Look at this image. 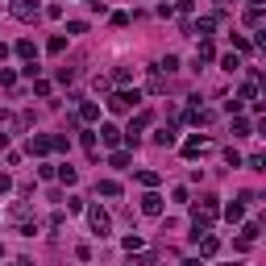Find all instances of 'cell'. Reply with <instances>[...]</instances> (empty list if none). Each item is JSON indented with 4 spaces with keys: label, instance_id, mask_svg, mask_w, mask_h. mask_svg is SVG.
<instances>
[{
    "label": "cell",
    "instance_id": "cell-26",
    "mask_svg": "<svg viewBox=\"0 0 266 266\" xmlns=\"http://www.w3.org/2000/svg\"><path fill=\"white\" fill-rule=\"evenodd\" d=\"M66 146H71V138H66V133H54V138H50V150H66Z\"/></svg>",
    "mask_w": 266,
    "mask_h": 266
},
{
    "label": "cell",
    "instance_id": "cell-20",
    "mask_svg": "<svg viewBox=\"0 0 266 266\" xmlns=\"http://www.w3.org/2000/svg\"><path fill=\"white\" fill-rule=\"evenodd\" d=\"M138 183L142 187H158V171H138Z\"/></svg>",
    "mask_w": 266,
    "mask_h": 266
},
{
    "label": "cell",
    "instance_id": "cell-10",
    "mask_svg": "<svg viewBox=\"0 0 266 266\" xmlns=\"http://www.w3.org/2000/svg\"><path fill=\"white\" fill-rule=\"evenodd\" d=\"M13 50H17V54H21V58H25V62H38V46H33V42H29V38H21V42H17V46H13Z\"/></svg>",
    "mask_w": 266,
    "mask_h": 266
},
{
    "label": "cell",
    "instance_id": "cell-15",
    "mask_svg": "<svg viewBox=\"0 0 266 266\" xmlns=\"http://www.w3.org/2000/svg\"><path fill=\"white\" fill-rule=\"evenodd\" d=\"M212 58H216V50H212V42L204 38V42L195 46V62H212Z\"/></svg>",
    "mask_w": 266,
    "mask_h": 266
},
{
    "label": "cell",
    "instance_id": "cell-37",
    "mask_svg": "<svg viewBox=\"0 0 266 266\" xmlns=\"http://www.w3.org/2000/svg\"><path fill=\"white\" fill-rule=\"evenodd\" d=\"M5 58H9V46H5V42H0V62H5Z\"/></svg>",
    "mask_w": 266,
    "mask_h": 266
},
{
    "label": "cell",
    "instance_id": "cell-6",
    "mask_svg": "<svg viewBox=\"0 0 266 266\" xmlns=\"http://www.w3.org/2000/svg\"><path fill=\"white\" fill-rule=\"evenodd\" d=\"M142 212H146V216H162V195H158V191H146V195H142Z\"/></svg>",
    "mask_w": 266,
    "mask_h": 266
},
{
    "label": "cell",
    "instance_id": "cell-9",
    "mask_svg": "<svg viewBox=\"0 0 266 266\" xmlns=\"http://www.w3.org/2000/svg\"><path fill=\"white\" fill-rule=\"evenodd\" d=\"M29 154H50V138H46V133H33V138H29Z\"/></svg>",
    "mask_w": 266,
    "mask_h": 266
},
{
    "label": "cell",
    "instance_id": "cell-25",
    "mask_svg": "<svg viewBox=\"0 0 266 266\" xmlns=\"http://www.w3.org/2000/svg\"><path fill=\"white\" fill-rule=\"evenodd\" d=\"M142 246H146V241H142V237H138V233H129V237H125V250H129V254H138V250H142Z\"/></svg>",
    "mask_w": 266,
    "mask_h": 266
},
{
    "label": "cell",
    "instance_id": "cell-13",
    "mask_svg": "<svg viewBox=\"0 0 266 266\" xmlns=\"http://www.w3.org/2000/svg\"><path fill=\"white\" fill-rule=\"evenodd\" d=\"M204 150H208V142H204V138H187V142H183V154H187V158L204 154Z\"/></svg>",
    "mask_w": 266,
    "mask_h": 266
},
{
    "label": "cell",
    "instance_id": "cell-41",
    "mask_svg": "<svg viewBox=\"0 0 266 266\" xmlns=\"http://www.w3.org/2000/svg\"><path fill=\"white\" fill-rule=\"evenodd\" d=\"M0 254H5V241H0Z\"/></svg>",
    "mask_w": 266,
    "mask_h": 266
},
{
    "label": "cell",
    "instance_id": "cell-16",
    "mask_svg": "<svg viewBox=\"0 0 266 266\" xmlns=\"http://www.w3.org/2000/svg\"><path fill=\"white\" fill-rule=\"evenodd\" d=\"M191 29H195V33H199V38H208V33H212V29H216V17H199V21H195V25H191Z\"/></svg>",
    "mask_w": 266,
    "mask_h": 266
},
{
    "label": "cell",
    "instance_id": "cell-40",
    "mask_svg": "<svg viewBox=\"0 0 266 266\" xmlns=\"http://www.w3.org/2000/svg\"><path fill=\"white\" fill-rule=\"evenodd\" d=\"M246 5H250V9H258V5H262V0H246Z\"/></svg>",
    "mask_w": 266,
    "mask_h": 266
},
{
    "label": "cell",
    "instance_id": "cell-23",
    "mask_svg": "<svg viewBox=\"0 0 266 266\" xmlns=\"http://www.w3.org/2000/svg\"><path fill=\"white\" fill-rule=\"evenodd\" d=\"M237 100H258V83H241V92H237Z\"/></svg>",
    "mask_w": 266,
    "mask_h": 266
},
{
    "label": "cell",
    "instance_id": "cell-29",
    "mask_svg": "<svg viewBox=\"0 0 266 266\" xmlns=\"http://www.w3.org/2000/svg\"><path fill=\"white\" fill-rule=\"evenodd\" d=\"M13 83H17V75L9 71V66H0V87H13Z\"/></svg>",
    "mask_w": 266,
    "mask_h": 266
},
{
    "label": "cell",
    "instance_id": "cell-36",
    "mask_svg": "<svg viewBox=\"0 0 266 266\" xmlns=\"http://www.w3.org/2000/svg\"><path fill=\"white\" fill-rule=\"evenodd\" d=\"M179 266H204V258H183Z\"/></svg>",
    "mask_w": 266,
    "mask_h": 266
},
{
    "label": "cell",
    "instance_id": "cell-2",
    "mask_svg": "<svg viewBox=\"0 0 266 266\" xmlns=\"http://www.w3.org/2000/svg\"><path fill=\"white\" fill-rule=\"evenodd\" d=\"M138 104H142V92H138V87H133V92H113V96H108V108H113V113H133Z\"/></svg>",
    "mask_w": 266,
    "mask_h": 266
},
{
    "label": "cell",
    "instance_id": "cell-18",
    "mask_svg": "<svg viewBox=\"0 0 266 266\" xmlns=\"http://www.w3.org/2000/svg\"><path fill=\"white\" fill-rule=\"evenodd\" d=\"M100 195H121V183L117 179H100Z\"/></svg>",
    "mask_w": 266,
    "mask_h": 266
},
{
    "label": "cell",
    "instance_id": "cell-33",
    "mask_svg": "<svg viewBox=\"0 0 266 266\" xmlns=\"http://www.w3.org/2000/svg\"><path fill=\"white\" fill-rule=\"evenodd\" d=\"M258 21H262V5L258 9H246V25H258Z\"/></svg>",
    "mask_w": 266,
    "mask_h": 266
},
{
    "label": "cell",
    "instance_id": "cell-32",
    "mask_svg": "<svg viewBox=\"0 0 266 266\" xmlns=\"http://www.w3.org/2000/svg\"><path fill=\"white\" fill-rule=\"evenodd\" d=\"M241 104H246V100H225V113H229V117H237V113H241Z\"/></svg>",
    "mask_w": 266,
    "mask_h": 266
},
{
    "label": "cell",
    "instance_id": "cell-42",
    "mask_svg": "<svg viewBox=\"0 0 266 266\" xmlns=\"http://www.w3.org/2000/svg\"><path fill=\"white\" fill-rule=\"evenodd\" d=\"M129 266H133V262H129Z\"/></svg>",
    "mask_w": 266,
    "mask_h": 266
},
{
    "label": "cell",
    "instance_id": "cell-3",
    "mask_svg": "<svg viewBox=\"0 0 266 266\" xmlns=\"http://www.w3.org/2000/svg\"><path fill=\"white\" fill-rule=\"evenodd\" d=\"M87 225H92L96 237H108V233H113V216L100 208V204H92V208H87Z\"/></svg>",
    "mask_w": 266,
    "mask_h": 266
},
{
    "label": "cell",
    "instance_id": "cell-21",
    "mask_svg": "<svg viewBox=\"0 0 266 266\" xmlns=\"http://www.w3.org/2000/svg\"><path fill=\"white\" fill-rule=\"evenodd\" d=\"M50 54H62L66 50V38H62V33H54V38H50V46H46Z\"/></svg>",
    "mask_w": 266,
    "mask_h": 266
},
{
    "label": "cell",
    "instance_id": "cell-12",
    "mask_svg": "<svg viewBox=\"0 0 266 266\" xmlns=\"http://www.w3.org/2000/svg\"><path fill=\"white\" fill-rule=\"evenodd\" d=\"M175 133H179L175 125H162V129L154 133V146H175Z\"/></svg>",
    "mask_w": 266,
    "mask_h": 266
},
{
    "label": "cell",
    "instance_id": "cell-38",
    "mask_svg": "<svg viewBox=\"0 0 266 266\" xmlns=\"http://www.w3.org/2000/svg\"><path fill=\"white\" fill-rule=\"evenodd\" d=\"M13 266H29V258H13Z\"/></svg>",
    "mask_w": 266,
    "mask_h": 266
},
{
    "label": "cell",
    "instance_id": "cell-11",
    "mask_svg": "<svg viewBox=\"0 0 266 266\" xmlns=\"http://www.w3.org/2000/svg\"><path fill=\"white\" fill-rule=\"evenodd\" d=\"M79 121H100V104H96V100H83V104H79Z\"/></svg>",
    "mask_w": 266,
    "mask_h": 266
},
{
    "label": "cell",
    "instance_id": "cell-8",
    "mask_svg": "<svg viewBox=\"0 0 266 266\" xmlns=\"http://www.w3.org/2000/svg\"><path fill=\"white\" fill-rule=\"evenodd\" d=\"M100 142L117 150V146H121V129H117V125H100Z\"/></svg>",
    "mask_w": 266,
    "mask_h": 266
},
{
    "label": "cell",
    "instance_id": "cell-14",
    "mask_svg": "<svg viewBox=\"0 0 266 266\" xmlns=\"http://www.w3.org/2000/svg\"><path fill=\"white\" fill-rule=\"evenodd\" d=\"M54 175H58L66 187H75V183H79V171H75V166H54Z\"/></svg>",
    "mask_w": 266,
    "mask_h": 266
},
{
    "label": "cell",
    "instance_id": "cell-22",
    "mask_svg": "<svg viewBox=\"0 0 266 266\" xmlns=\"http://www.w3.org/2000/svg\"><path fill=\"white\" fill-rule=\"evenodd\" d=\"M113 166H121V171H125V166H129V150H113V158H108Z\"/></svg>",
    "mask_w": 266,
    "mask_h": 266
},
{
    "label": "cell",
    "instance_id": "cell-4",
    "mask_svg": "<svg viewBox=\"0 0 266 266\" xmlns=\"http://www.w3.org/2000/svg\"><path fill=\"white\" fill-rule=\"evenodd\" d=\"M9 13L17 17V21H38V0H13V5H9Z\"/></svg>",
    "mask_w": 266,
    "mask_h": 266
},
{
    "label": "cell",
    "instance_id": "cell-35",
    "mask_svg": "<svg viewBox=\"0 0 266 266\" xmlns=\"http://www.w3.org/2000/svg\"><path fill=\"white\" fill-rule=\"evenodd\" d=\"M191 9H195V0H179V13H183V17H187Z\"/></svg>",
    "mask_w": 266,
    "mask_h": 266
},
{
    "label": "cell",
    "instance_id": "cell-39",
    "mask_svg": "<svg viewBox=\"0 0 266 266\" xmlns=\"http://www.w3.org/2000/svg\"><path fill=\"white\" fill-rule=\"evenodd\" d=\"M5 146H9V133H0V150H5Z\"/></svg>",
    "mask_w": 266,
    "mask_h": 266
},
{
    "label": "cell",
    "instance_id": "cell-7",
    "mask_svg": "<svg viewBox=\"0 0 266 266\" xmlns=\"http://www.w3.org/2000/svg\"><path fill=\"white\" fill-rule=\"evenodd\" d=\"M195 246H199V258H212V254L220 250V237H212V233H204V237H195Z\"/></svg>",
    "mask_w": 266,
    "mask_h": 266
},
{
    "label": "cell",
    "instance_id": "cell-30",
    "mask_svg": "<svg viewBox=\"0 0 266 266\" xmlns=\"http://www.w3.org/2000/svg\"><path fill=\"white\" fill-rule=\"evenodd\" d=\"M79 142H83V146L96 154V133H92V129H83V133H79Z\"/></svg>",
    "mask_w": 266,
    "mask_h": 266
},
{
    "label": "cell",
    "instance_id": "cell-17",
    "mask_svg": "<svg viewBox=\"0 0 266 266\" xmlns=\"http://www.w3.org/2000/svg\"><path fill=\"white\" fill-rule=\"evenodd\" d=\"M250 50H254V42L241 38V33H233V54H250Z\"/></svg>",
    "mask_w": 266,
    "mask_h": 266
},
{
    "label": "cell",
    "instance_id": "cell-34",
    "mask_svg": "<svg viewBox=\"0 0 266 266\" xmlns=\"http://www.w3.org/2000/svg\"><path fill=\"white\" fill-rule=\"evenodd\" d=\"M5 191H13V179H9V175H0V195H5Z\"/></svg>",
    "mask_w": 266,
    "mask_h": 266
},
{
    "label": "cell",
    "instance_id": "cell-31",
    "mask_svg": "<svg viewBox=\"0 0 266 266\" xmlns=\"http://www.w3.org/2000/svg\"><path fill=\"white\" fill-rule=\"evenodd\" d=\"M262 162H266L262 154H250V158H246V166H250V171H266V166H262Z\"/></svg>",
    "mask_w": 266,
    "mask_h": 266
},
{
    "label": "cell",
    "instance_id": "cell-5",
    "mask_svg": "<svg viewBox=\"0 0 266 266\" xmlns=\"http://www.w3.org/2000/svg\"><path fill=\"white\" fill-rule=\"evenodd\" d=\"M246 199H258V195H254V191H241V199H233V204L225 208V220H229V225H241V220H246Z\"/></svg>",
    "mask_w": 266,
    "mask_h": 266
},
{
    "label": "cell",
    "instance_id": "cell-27",
    "mask_svg": "<svg viewBox=\"0 0 266 266\" xmlns=\"http://www.w3.org/2000/svg\"><path fill=\"white\" fill-rule=\"evenodd\" d=\"M241 237H246V241L258 237V220H246V225H241Z\"/></svg>",
    "mask_w": 266,
    "mask_h": 266
},
{
    "label": "cell",
    "instance_id": "cell-1",
    "mask_svg": "<svg viewBox=\"0 0 266 266\" xmlns=\"http://www.w3.org/2000/svg\"><path fill=\"white\" fill-rule=\"evenodd\" d=\"M216 216H220L216 195H199V204L191 208V220H195V229H199V233H208V229L216 225Z\"/></svg>",
    "mask_w": 266,
    "mask_h": 266
},
{
    "label": "cell",
    "instance_id": "cell-19",
    "mask_svg": "<svg viewBox=\"0 0 266 266\" xmlns=\"http://www.w3.org/2000/svg\"><path fill=\"white\" fill-rule=\"evenodd\" d=\"M250 129H254V125H250V121H241V117H237V121H233V138H250Z\"/></svg>",
    "mask_w": 266,
    "mask_h": 266
},
{
    "label": "cell",
    "instance_id": "cell-24",
    "mask_svg": "<svg viewBox=\"0 0 266 266\" xmlns=\"http://www.w3.org/2000/svg\"><path fill=\"white\" fill-rule=\"evenodd\" d=\"M220 66H225V71H237V66H241V58H237V54H233V50H229V54L220 58Z\"/></svg>",
    "mask_w": 266,
    "mask_h": 266
},
{
    "label": "cell",
    "instance_id": "cell-28",
    "mask_svg": "<svg viewBox=\"0 0 266 266\" xmlns=\"http://www.w3.org/2000/svg\"><path fill=\"white\" fill-rule=\"evenodd\" d=\"M158 71H179V58H175V54H166V58L158 62Z\"/></svg>",
    "mask_w": 266,
    "mask_h": 266
}]
</instances>
